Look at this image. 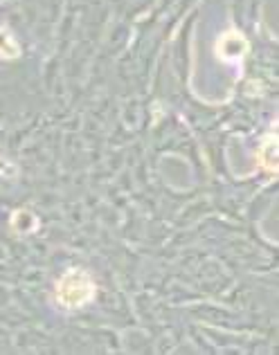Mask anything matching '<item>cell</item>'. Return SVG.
<instances>
[{
	"instance_id": "cell-3",
	"label": "cell",
	"mask_w": 279,
	"mask_h": 355,
	"mask_svg": "<svg viewBox=\"0 0 279 355\" xmlns=\"http://www.w3.org/2000/svg\"><path fill=\"white\" fill-rule=\"evenodd\" d=\"M257 160L259 166L268 173H277V135L271 133L268 135L262 146H259V153H257Z\"/></svg>"
},
{
	"instance_id": "cell-4",
	"label": "cell",
	"mask_w": 279,
	"mask_h": 355,
	"mask_svg": "<svg viewBox=\"0 0 279 355\" xmlns=\"http://www.w3.org/2000/svg\"><path fill=\"white\" fill-rule=\"evenodd\" d=\"M18 57H21V45H18L16 36L7 27H0V59L14 61Z\"/></svg>"
},
{
	"instance_id": "cell-5",
	"label": "cell",
	"mask_w": 279,
	"mask_h": 355,
	"mask_svg": "<svg viewBox=\"0 0 279 355\" xmlns=\"http://www.w3.org/2000/svg\"><path fill=\"white\" fill-rule=\"evenodd\" d=\"M12 225H14L16 232H23V234H25V232L36 230V218L32 216L30 211H16V214H14Z\"/></svg>"
},
{
	"instance_id": "cell-2",
	"label": "cell",
	"mask_w": 279,
	"mask_h": 355,
	"mask_svg": "<svg viewBox=\"0 0 279 355\" xmlns=\"http://www.w3.org/2000/svg\"><path fill=\"white\" fill-rule=\"evenodd\" d=\"M217 52L226 63H241V59H244L248 52V41L244 39L241 32H228L219 39Z\"/></svg>"
},
{
	"instance_id": "cell-1",
	"label": "cell",
	"mask_w": 279,
	"mask_h": 355,
	"mask_svg": "<svg viewBox=\"0 0 279 355\" xmlns=\"http://www.w3.org/2000/svg\"><path fill=\"white\" fill-rule=\"evenodd\" d=\"M97 295L95 279L90 277L88 270L72 268L57 282V291H54V299L63 311H74V308L88 306Z\"/></svg>"
}]
</instances>
